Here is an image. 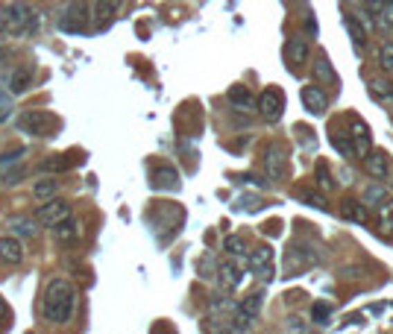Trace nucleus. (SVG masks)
Here are the masks:
<instances>
[{
    "instance_id": "f257e3e1",
    "label": "nucleus",
    "mask_w": 393,
    "mask_h": 334,
    "mask_svg": "<svg viewBox=\"0 0 393 334\" xmlns=\"http://www.w3.org/2000/svg\"><path fill=\"white\" fill-rule=\"evenodd\" d=\"M44 319L53 326H68L73 314H77V290H73V284L65 281V279H53L47 284L44 290Z\"/></svg>"
},
{
    "instance_id": "f03ea898",
    "label": "nucleus",
    "mask_w": 393,
    "mask_h": 334,
    "mask_svg": "<svg viewBox=\"0 0 393 334\" xmlns=\"http://www.w3.org/2000/svg\"><path fill=\"white\" fill-rule=\"evenodd\" d=\"M35 27H39V12L27 0H15L12 6L0 9V30L3 33L21 35V33H35Z\"/></svg>"
},
{
    "instance_id": "7ed1b4c3",
    "label": "nucleus",
    "mask_w": 393,
    "mask_h": 334,
    "mask_svg": "<svg viewBox=\"0 0 393 334\" xmlns=\"http://www.w3.org/2000/svg\"><path fill=\"white\" fill-rule=\"evenodd\" d=\"M91 24V6L85 0H71L59 15V30L62 33H82Z\"/></svg>"
},
{
    "instance_id": "20e7f679",
    "label": "nucleus",
    "mask_w": 393,
    "mask_h": 334,
    "mask_svg": "<svg viewBox=\"0 0 393 334\" xmlns=\"http://www.w3.org/2000/svg\"><path fill=\"white\" fill-rule=\"evenodd\" d=\"M264 173H267V179H273V182H282L285 179V173H288V150H285V144H267L264 147Z\"/></svg>"
},
{
    "instance_id": "39448f33",
    "label": "nucleus",
    "mask_w": 393,
    "mask_h": 334,
    "mask_svg": "<svg viewBox=\"0 0 393 334\" xmlns=\"http://www.w3.org/2000/svg\"><path fill=\"white\" fill-rule=\"evenodd\" d=\"M255 109H259V115L267 123H276L282 115H285V94L279 89H264L262 97L255 100Z\"/></svg>"
},
{
    "instance_id": "423d86ee",
    "label": "nucleus",
    "mask_w": 393,
    "mask_h": 334,
    "mask_svg": "<svg viewBox=\"0 0 393 334\" xmlns=\"http://www.w3.org/2000/svg\"><path fill=\"white\" fill-rule=\"evenodd\" d=\"M68 214H71V203L62 200V196H51V200H44L35 208V223H39V226H53V223L65 220Z\"/></svg>"
},
{
    "instance_id": "0eeeda50",
    "label": "nucleus",
    "mask_w": 393,
    "mask_h": 334,
    "mask_svg": "<svg viewBox=\"0 0 393 334\" xmlns=\"http://www.w3.org/2000/svg\"><path fill=\"white\" fill-rule=\"evenodd\" d=\"M51 115L47 111H24V115H18V129L33 135V138H44V135H51Z\"/></svg>"
},
{
    "instance_id": "6e6552de",
    "label": "nucleus",
    "mask_w": 393,
    "mask_h": 334,
    "mask_svg": "<svg viewBox=\"0 0 393 334\" xmlns=\"http://www.w3.org/2000/svg\"><path fill=\"white\" fill-rule=\"evenodd\" d=\"M273 250L270 246H255V250L247 255V267H250V273L255 279H262V281H270L273 279Z\"/></svg>"
},
{
    "instance_id": "1a4fd4ad",
    "label": "nucleus",
    "mask_w": 393,
    "mask_h": 334,
    "mask_svg": "<svg viewBox=\"0 0 393 334\" xmlns=\"http://www.w3.org/2000/svg\"><path fill=\"white\" fill-rule=\"evenodd\" d=\"M311 59V50H309V41L305 39H300V35H293V39L285 44V65H288V71H293L297 73L305 62Z\"/></svg>"
},
{
    "instance_id": "9d476101",
    "label": "nucleus",
    "mask_w": 393,
    "mask_h": 334,
    "mask_svg": "<svg viewBox=\"0 0 393 334\" xmlns=\"http://www.w3.org/2000/svg\"><path fill=\"white\" fill-rule=\"evenodd\" d=\"M300 100L305 106V111L309 115H326V109H329V97L320 91V85H302V91H300Z\"/></svg>"
},
{
    "instance_id": "9b49d317",
    "label": "nucleus",
    "mask_w": 393,
    "mask_h": 334,
    "mask_svg": "<svg viewBox=\"0 0 393 334\" xmlns=\"http://www.w3.org/2000/svg\"><path fill=\"white\" fill-rule=\"evenodd\" d=\"M311 250H314V246H293V250H288L285 264H288L291 273H297V270L309 267V264H314V261H320V255L311 252Z\"/></svg>"
},
{
    "instance_id": "f8f14e48",
    "label": "nucleus",
    "mask_w": 393,
    "mask_h": 334,
    "mask_svg": "<svg viewBox=\"0 0 393 334\" xmlns=\"http://www.w3.org/2000/svg\"><path fill=\"white\" fill-rule=\"evenodd\" d=\"M24 261V243L15 234H6V238H0V264H21Z\"/></svg>"
},
{
    "instance_id": "ddd939ff",
    "label": "nucleus",
    "mask_w": 393,
    "mask_h": 334,
    "mask_svg": "<svg viewBox=\"0 0 393 334\" xmlns=\"http://www.w3.org/2000/svg\"><path fill=\"white\" fill-rule=\"evenodd\" d=\"M387 170H390V162H387V156L385 153H378V150H370L364 156V173L367 176H373L382 182L387 176Z\"/></svg>"
},
{
    "instance_id": "4468645a",
    "label": "nucleus",
    "mask_w": 393,
    "mask_h": 334,
    "mask_svg": "<svg viewBox=\"0 0 393 334\" xmlns=\"http://www.w3.org/2000/svg\"><path fill=\"white\" fill-rule=\"evenodd\" d=\"M120 3H124V0H94V6H91V21L97 24V27H106V24L118 15Z\"/></svg>"
},
{
    "instance_id": "2eb2a0df",
    "label": "nucleus",
    "mask_w": 393,
    "mask_h": 334,
    "mask_svg": "<svg viewBox=\"0 0 393 334\" xmlns=\"http://www.w3.org/2000/svg\"><path fill=\"white\" fill-rule=\"evenodd\" d=\"M241 279H244V273H241V267L235 261H223L217 267V284L223 290H235L241 284Z\"/></svg>"
},
{
    "instance_id": "dca6fc26",
    "label": "nucleus",
    "mask_w": 393,
    "mask_h": 334,
    "mask_svg": "<svg viewBox=\"0 0 393 334\" xmlns=\"http://www.w3.org/2000/svg\"><path fill=\"white\" fill-rule=\"evenodd\" d=\"M153 188L156 191H176L179 188V173L174 167H156L153 170Z\"/></svg>"
},
{
    "instance_id": "f3484780",
    "label": "nucleus",
    "mask_w": 393,
    "mask_h": 334,
    "mask_svg": "<svg viewBox=\"0 0 393 334\" xmlns=\"http://www.w3.org/2000/svg\"><path fill=\"white\" fill-rule=\"evenodd\" d=\"M30 82H33V68L27 65V68H15V71H12L9 73V94L12 97H18V94H24V91H27L30 89Z\"/></svg>"
},
{
    "instance_id": "a211bd4d",
    "label": "nucleus",
    "mask_w": 393,
    "mask_h": 334,
    "mask_svg": "<svg viewBox=\"0 0 393 334\" xmlns=\"http://www.w3.org/2000/svg\"><path fill=\"white\" fill-rule=\"evenodd\" d=\"M314 82H317V85H340L338 73L331 71V62H329L323 53L317 56V62H314Z\"/></svg>"
},
{
    "instance_id": "6ab92c4d",
    "label": "nucleus",
    "mask_w": 393,
    "mask_h": 334,
    "mask_svg": "<svg viewBox=\"0 0 393 334\" xmlns=\"http://www.w3.org/2000/svg\"><path fill=\"white\" fill-rule=\"evenodd\" d=\"M53 234H56V241H62V243H71V241H77L80 238V223L73 220L71 214L65 217V220H59V223H53Z\"/></svg>"
},
{
    "instance_id": "aec40b11",
    "label": "nucleus",
    "mask_w": 393,
    "mask_h": 334,
    "mask_svg": "<svg viewBox=\"0 0 393 334\" xmlns=\"http://www.w3.org/2000/svg\"><path fill=\"white\" fill-rule=\"evenodd\" d=\"M262 305H264V293L255 290V293H250V296H244V302H238L235 311H238L241 317L255 319V317H259V311H262Z\"/></svg>"
},
{
    "instance_id": "412c9836",
    "label": "nucleus",
    "mask_w": 393,
    "mask_h": 334,
    "mask_svg": "<svg viewBox=\"0 0 393 334\" xmlns=\"http://www.w3.org/2000/svg\"><path fill=\"white\" fill-rule=\"evenodd\" d=\"M340 214L347 217V220H352V223H364L367 217H370V212H367V205L361 203V200H343L340 203Z\"/></svg>"
},
{
    "instance_id": "4be33fe9",
    "label": "nucleus",
    "mask_w": 393,
    "mask_h": 334,
    "mask_svg": "<svg viewBox=\"0 0 393 334\" xmlns=\"http://www.w3.org/2000/svg\"><path fill=\"white\" fill-rule=\"evenodd\" d=\"M229 103L235 109H244V111L255 109V100H253V94H250L247 85H232V89H229Z\"/></svg>"
},
{
    "instance_id": "5701e85b",
    "label": "nucleus",
    "mask_w": 393,
    "mask_h": 334,
    "mask_svg": "<svg viewBox=\"0 0 393 334\" xmlns=\"http://www.w3.org/2000/svg\"><path fill=\"white\" fill-rule=\"evenodd\" d=\"M329 141H331V147L338 150V156H343V158H355L349 132H338V129H331V132H329Z\"/></svg>"
},
{
    "instance_id": "b1692460",
    "label": "nucleus",
    "mask_w": 393,
    "mask_h": 334,
    "mask_svg": "<svg viewBox=\"0 0 393 334\" xmlns=\"http://www.w3.org/2000/svg\"><path fill=\"white\" fill-rule=\"evenodd\" d=\"M367 91H370L373 100H393V82L390 80L376 77V80L367 82Z\"/></svg>"
},
{
    "instance_id": "393cba45",
    "label": "nucleus",
    "mask_w": 393,
    "mask_h": 334,
    "mask_svg": "<svg viewBox=\"0 0 393 334\" xmlns=\"http://www.w3.org/2000/svg\"><path fill=\"white\" fill-rule=\"evenodd\" d=\"M343 27H347V33L352 35V41H355V47H364V41H367V33H364V27H361V21L352 15V12H347L343 15Z\"/></svg>"
},
{
    "instance_id": "a878e982",
    "label": "nucleus",
    "mask_w": 393,
    "mask_h": 334,
    "mask_svg": "<svg viewBox=\"0 0 393 334\" xmlns=\"http://www.w3.org/2000/svg\"><path fill=\"white\" fill-rule=\"evenodd\" d=\"M56 191H59V182H56L53 176H47V179H39V182H35L33 196H35L39 203H44V200H51V196H56Z\"/></svg>"
},
{
    "instance_id": "bb28decb",
    "label": "nucleus",
    "mask_w": 393,
    "mask_h": 334,
    "mask_svg": "<svg viewBox=\"0 0 393 334\" xmlns=\"http://www.w3.org/2000/svg\"><path fill=\"white\" fill-rule=\"evenodd\" d=\"M367 208H382L385 203H387V194H385V188L382 185H373V188H367L364 191V200H361Z\"/></svg>"
},
{
    "instance_id": "cd10ccee",
    "label": "nucleus",
    "mask_w": 393,
    "mask_h": 334,
    "mask_svg": "<svg viewBox=\"0 0 393 334\" xmlns=\"http://www.w3.org/2000/svg\"><path fill=\"white\" fill-rule=\"evenodd\" d=\"M12 232H15V238H35L39 234V229H35V220H15L12 223Z\"/></svg>"
},
{
    "instance_id": "c85d7f7f",
    "label": "nucleus",
    "mask_w": 393,
    "mask_h": 334,
    "mask_svg": "<svg viewBox=\"0 0 393 334\" xmlns=\"http://www.w3.org/2000/svg\"><path fill=\"white\" fill-rule=\"evenodd\" d=\"M311 319L317 326H329L331 323V308L326 305V302H314V308H311Z\"/></svg>"
},
{
    "instance_id": "c756f323",
    "label": "nucleus",
    "mask_w": 393,
    "mask_h": 334,
    "mask_svg": "<svg viewBox=\"0 0 393 334\" xmlns=\"http://www.w3.org/2000/svg\"><path fill=\"white\" fill-rule=\"evenodd\" d=\"M378 68H382L385 73L393 71V41H385L382 47H378Z\"/></svg>"
},
{
    "instance_id": "7c9ffc66",
    "label": "nucleus",
    "mask_w": 393,
    "mask_h": 334,
    "mask_svg": "<svg viewBox=\"0 0 393 334\" xmlns=\"http://www.w3.org/2000/svg\"><path fill=\"white\" fill-rule=\"evenodd\" d=\"M317 185H320L323 191H331V188H338V182H331V176H329V167H326V162H317Z\"/></svg>"
},
{
    "instance_id": "2f4dec72",
    "label": "nucleus",
    "mask_w": 393,
    "mask_h": 334,
    "mask_svg": "<svg viewBox=\"0 0 393 334\" xmlns=\"http://www.w3.org/2000/svg\"><path fill=\"white\" fill-rule=\"evenodd\" d=\"M12 111H15V103H12V94L0 91V123H6L12 118Z\"/></svg>"
},
{
    "instance_id": "473e14b6",
    "label": "nucleus",
    "mask_w": 393,
    "mask_h": 334,
    "mask_svg": "<svg viewBox=\"0 0 393 334\" xmlns=\"http://www.w3.org/2000/svg\"><path fill=\"white\" fill-rule=\"evenodd\" d=\"M223 250H226L229 255L241 258V255H244V238H238V234H229V238L223 241Z\"/></svg>"
},
{
    "instance_id": "72a5a7b5",
    "label": "nucleus",
    "mask_w": 393,
    "mask_h": 334,
    "mask_svg": "<svg viewBox=\"0 0 393 334\" xmlns=\"http://www.w3.org/2000/svg\"><path fill=\"white\" fill-rule=\"evenodd\" d=\"M378 212H382V232L390 234V232H393V203L387 200L382 208H378Z\"/></svg>"
},
{
    "instance_id": "f704fd0d",
    "label": "nucleus",
    "mask_w": 393,
    "mask_h": 334,
    "mask_svg": "<svg viewBox=\"0 0 393 334\" xmlns=\"http://www.w3.org/2000/svg\"><path fill=\"white\" fill-rule=\"evenodd\" d=\"M21 156H27V150H21V147H15V150H9V153H3V156H0V167H9V165H15V162H21Z\"/></svg>"
},
{
    "instance_id": "c9c22d12",
    "label": "nucleus",
    "mask_w": 393,
    "mask_h": 334,
    "mask_svg": "<svg viewBox=\"0 0 393 334\" xmlns=\"http://www.w3.org/2000/svg\"><path fill=\"white\" fill-rule=\"evenodd\" d=\"M285 328H288V331H300V334H302V331H311V326H309V323H305V319H302V317H297V314H293V317H288V323H285Z\"/></svg>"
},
{
    "instance_id": "e433bc0d",
    "label": "nucleus",
    "mask_w": 393,
    "mask_h": 334,
    "mask_svg": "<svg viewBox=\"0 0 393 334\" xmlns=\"http://www.w3.org/2000/svg\"><path fill=\"white\" fill-rule=\"evenodd\" d=\"M385 0H364V12H370V15H385Z\"/></svg>"
},
{
    "instance_id": "4c0bfd02",
    "label": "nucleus",
    "mask_w": 393,
    "mask_h": 334,
    "mask_svg": "<svg viewBox=\"0 0 393 334\" xmlns=\"http://www.w3.org/2000/svg\"><path fill=\"white\" fill-rule=\"evenodd\" d=\"M302 200H305V203H309V205H317V208H323V212H326V208H329V203L323 200V196H320V194H314V191H309V194H302Z\"/></svg>"
},
{
    "instance_id": "58836bf2",
    "label": "nucleus",
    "mask_w": 393,
    "mask_h": 334,
    "mask_svg": "<svg viewBox=\"0 0 393 334\" xmlns=\"http://www.w3.org/2000/svg\"><path fill=\"white\" fill-rule=\"evenodd\" d=\"M71 167V158H53V162H44L42 170H68Z\"/></svg>"
},
{
    "instance_id": "ea45409f",
    "label": "nucleus",
    "mask_w": 393,
    "mask_h": 334,
    "mask_svg": "<svg viewBox=\"0 0 393 334\" xmlns=\"http://www.w3.org/2000/svg\"><path fill=\"white\" fill-rule=\"evenodd\" d=\"M21 173H24L21 167H18V170H9V173H6V179H3V182H6V185H15V182H21Z\"/></svg>"
},
{
    "instance_id": "a19ab883",
    "label": "nucleus",
    "mask_w": 393,
    "mask_h": 334,
    "mask_svg": "<svg viewBox=\"0 0 393 334\" xmlns=\"http://www.w3.org/2000/svg\"><path fill=\"white\" fill-rule=\"evenodd\" d=\"M305 30H309V33H317V21H314V18H305Z\"/></svg>"
},
{
    "instance_id": "79ce46f5",
    "label": "nucleus",
    "mask_w": 393,
    "mask_h": 334,
    "mask_svg": "<svg viewBox=\"0 0 393 334\" xmlns=\"http://www.w3.org/2000/svg\"><path fill=\"white\" fill-rule=\"evenodd\" d=\"M0 317H6V305H3V299H0Z\"/></svg>"
},
{
    "instance_id": "37998d69",
    "label": "nucleus",
    "mask_w": 393,
    "mask_h": 334,
    "mask_svg": "<svg viewBox=\"0 0 393 334\" xmlns=\"http://www.w3.org/2000/svg\"><path fill=\"white\" fill-rule=\"evenodd\" d=\"M0 41H3V30H0Z\"/></svg>"
},
{
    "instance_id": "c03bdc74",
    "label": "nucleus",
    "mask_w": 393,
    "mask_h": 334,
    "mask_svg": "<svg viewBox=\"0 0 393 334\" xmlns=\"http://www.w3.org/2000/svg\"><path fill=\"white\" fill-rule=\"evenodd\" d=\"M385 3H393V0H385Z\"/></svg>"
}]
</instances>
